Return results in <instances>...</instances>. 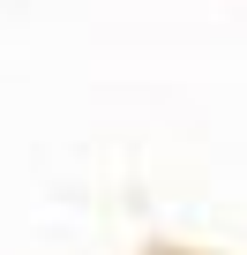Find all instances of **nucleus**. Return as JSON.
I'll return each instance as SVG.
<instances>
[{
  "instance_id": "1",
  "label": "nucleus",
  "mask_w": 247,
  "mask_h": 255,
  "mask_svg": "<svg viewBox=\"0 0 247 255\" xmlns=\"http://www.w3.org/2000/svg\"><path fill=\"white\" fill-rule=\"evenodd\" d=\"M135 255H217V248H195V240H143Z\"/></svg>"
}]
</instances>
